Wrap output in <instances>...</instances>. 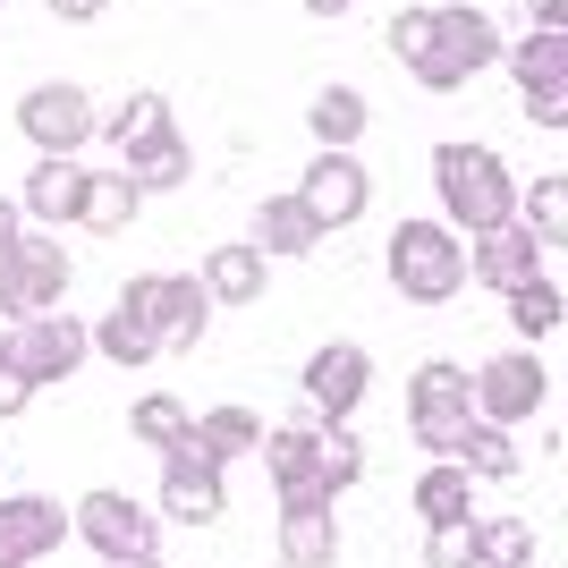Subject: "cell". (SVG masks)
<instances>
[{
  "instance_id": "6da1fadb",
  "label": "cell",
  "mask_w": 568,
  "mask_h": 568,
  "mask_svg": "<svg viewBox=\"0 0 568 568\" xmlns=\"http://www.w3.org/2000/svg\"><path fill=\"white\" fill-rule=\"evenodd\" d=\"M390 51L399 69L425 85V94H458L475 69L500 60V26L475 9V0H425V9H399L390 18Z\"/></svg>"
},
{
  "instance_id": "7a4b0ae2",
  "label": "cell",
  "mask_w": 568,
  "mask_h": 568,
  "mask_svg": "<svg viewBox=\"0 0 568 568\" xmlns=\"http://www.w3.org/2000/svg\"><path fill=\"white\" fill-rule=\"evenodd\" d=\"M433 195H442V221H450L458 237H475V230H493V221L518 213V170L500 162L493 144L450 136V144H433Z\"/></svg>"
},
{
  "instance_id": "3957f363",
  "label": "cell",
  "mask_w": 568,
  "mask_h": 568,
  "mask_svg": "<svg viewBox=\"0 0 568 568\" xmlns=\"http://www.w3.org/2000/svg\"><path fill=\"white\" fill-rule=\"evenodd\" d=\"M382 263H390V288H399L407 306H450L458 288H467V237L450 221H399L390 246H382Z\"/></svg>"
},
{
  "instance_id": "277c9868",
  "label": "cell",
  "mask_w": 568,
  "mask_h": 568,
  "mask_svg": "<svg viewBox=\"0 0 568 568\" xmlns=\"http://www.w3.org/2000/svg\"><path fill=\"white\" fill-rule=\"evenodd\" d=\"M119 314H136L153 348H204V332H213V297L195 272H136L119 288Z\"/></svg>"
},
{
  "instance_id": "5b68a950",
  "label": "cell",
  "mask_w": 568,
  "mask_h": 568,
  "mask_svg": "<svg viewBox=\"0 0 568 568\" xmlns=\"http://www.w3.org/2000/svg\"><path fill=\"white\" fill-rule=\"evenodd\" d=\"M467 425H475L467 365H450V356L416 365V374H407V433H416V450H425V458H450Z\"/></svg>"
},
{
  "instance_id": "8992f818",
  "label": "cell",
  "mask_w": 568,
  "mask_h": 568,
  "mask_svg": "<svg viewBox=\"0 0 568 568\" xmlns=\"http://www.w3.org/2000/svg\"><path fill=\"white\" fill-rule=\"evenodd\" d=\"M467 399H475L484 425H526V416H544V399H551V365L535 348H500L493 365L467 374Z\"/></svg>"
},
{
  "instance_id": "52a82bcc",
  "label": "cell",
  "mask_w": 568,
  "mask_h": 568,
  "mask_svg": "<svg viewBox=\"0 0 568 568\" xmlns=\"http://www.w3.org/2000/svg\"><path fill=\"white\" fill-rule=\"evenodd\" d=\"M9 306H0V323H26V314H51L60 297H69V281H77V263H69V246L51 230H34L26 221L18 230V246H9Z\"/></svg>"
},
{
  "instance_id": "ba28073f",
  "label": "cell",
  "mask_w": 568,
  "mask_h": 568,
  "mask_svg": "<svg viewBox=\"0 0 568 568\" xmlns=\"http://www.w3.org/2000/svg\"><path fill=\"white\" fill-rule=\"evenodd\" d=\"M297 204H306V221L323 237L332 230H356V221H365V204H374V170L356 162V153H314L306 170H297Z\"/></svg>"
},
{
  "instance_id": "9c48e42d",
  "label": "cell",
  "mask_w": 568,
  "mask_h": 568,
  "mask_svg": "<svg viewBox=\"0 0 568 568\" xmlns=\"http://www.w3.org/2000/svg\"><path fill=\"white\" fill-rule=\"evenodd\" d=\"M18 136L34 144V153H77V144L94 136V94L69 85V77L26 85V94H18Z\"/></svg>"
},
{
  "instance_id": "30bf717a",
  "label": "cell",
  "mask_w": 568,
  "mask_h": 568,
  "mask_svg": "<svg viewBox=\"0 0 568 568\" xmlns=\"http://www.w3.org/2000/svg\"><path fill=\"white\" fill-rule=\"evenodd\" d=\"M85 323H77V314H26V323H9V365H18L26 382H34V390H51V382H69L77 365H85Z\"/></svg>"
},
{
  "instance_id": "8fae6325",
  "label": "cell",
  "mask_w": 568,
  "mask_h": 568,
  "mask_svg": "<svg viewBox=\"0 0 568 568\" xmlns=\"http://www.w3.org/2000/svg\"><path fill=\"white\" fill-rule=\"evenodd\" d=\"M69 535L94 544L102 560H144V551L162 544V518H153L144 500H128V493H85L69 509Z\"/></svg>"
},
{
  "instance_id": "7c38bea8",
  "label": "cell",
  "mask_w": 568,
  "mask_h": 568,
  "mask_svg": "<svg viewBox=\"0 0 568 568\" xmlns=\"http://www.w3.org/2000/svg\"><path fill=\"white\" fill-rule=\"evenodd\" d=\"M365 390H374V356L356 348V339H323V348L306 356V407H314V425H356Z\"/></svg>"
},
{
  "instance_id": "4fadbf2b",
  "label": "cell",
  "mask_w": 568,
  "mask_h": 568,
  "mask_svg": "<svg viewBox=\"0 0 568 568\" xmlns=\"http://www.w3.org/2000/svg\"><path fill=\"white\" fill-rule=\"evenodd\" d=\"M263 467H272V500H332L323 484V425H263Z\"/></svg>"
},
{
  "instance_id": "5bb4252c",
  "label": "cell",
  "mask_w": 568,
  "mask_h": 568,
  "mask_svg": "<svg viewBox=\"0 0 568 568\" xmlns=\"http://www.w3.org/2000/svg\"><path fill=\"white\" fill-rule=\"evenodd\" d=\"M69 544V500L51 493H9L0 500V568H34Z\"/></svg>"
},
{
  "instance_id": "9a60e30c",
  "label": "cell",
  "mask_w": 568,
  "mask_h": 568,
  "mask_svg": "<svg viewBox=\"0 0 568 568\" xmlns=\"http://www.w3.org/2000/svg\"><path fill=\"white\" fill-rule=\"evenodd\" d=\"M221 509H230V467H213L204 450L162 458V509H153V518H170V526H213Z\"/></svg>"
},
{
  "instance_id": "2e32d148",
  "label": "cell",
  "mask_w": 568,
  "mask_h": 568,
  "mask_svg": "<svg viewBox=\"0 0 568 568\" xmlns=\"http://www.w3.org/2000/svg\"><path fill=\"white\" fill-rule=\"evenodd\" d=\"M526 272H544V246H535V237L518 230V221H493V230H475L467 237V281L475 288H518Z\"/></svg>"
},
{
  "instance_id": "e0dca14e",
  "label": "cell",
  "mask_w": 568,
  "mask_h": 568,
  "mask_svg": "<svg viewBox=\"0 0 568 568\" xmlns=\"http://www.w3.org/2000/svg\"><path fill=\"white\" fill-rule=\"evenodd\" d=\"M119 153H128L119 170H128L144 195H170V187H187V179H195V153H187V136H179V119H170V111L153 119L136 144H119Z\"/></svg>"
},
{
  "instance_id": "ac0fdd59",
  "label": "cell",
  "mask_w": 568,
  "mask_h": 568,
  "mask_svg": "<svg viewBox=\"0 0 568 568\" xmlns=\"http://www.w3.org/2000/svg\"><path fill=\"white\" fill-rule=\"evenodd\" d=\"M77 204H85V162L77 153H43L34 179H26V195H18V213L34 230H77Z\"/></svg>"
},
{
  "instance_id": "d6986e66",
  "label": "cell",
  "mask_w": 568,
  "mask_h": 568,
  "mask_svg": "<svg viewBox=\"0 0 568 568\" xmlns=\"http://www.w3.org/2000/svg\"><path fill=\"white\" fill-rule=\"evenodd\" d=\"M281 568H332L339 560V518H332V500H288L281 509Z\"/></svg>"
},
{
  "instance_id": "ffe728a7",
  "label": "cell",
  "mask_w": 568,
  "mask_h": 568,
  "mask_svg": "<svg viewBox=\"0 0 568 568\" xmlns=\"http://www.w3.org/2000/svg\"><path fill=\"white\" fill-rule=\"evenodd\" d=\"M246 246H255L263 263H306L314 246H323V230L306 221L297 195H263V204H255V237H246Z\"/></svg>"
},
{
  "instance_id": "44dd1931",
  "label": "cell",
  "mask_w": 568,
  "mask_h": 568,
  "mask_svg": "<svg viewBox=\"0 0 568 568\" xmlns=\"http://www.w3.org/2000/svg\"><path fill=\"white\" fill-rule=\"evenodd\" d=\"M195 281H204V297H213V306H255L263 288H272V263H263L246 237H230V246H213V255H204V272H195Z\"/></svg>"
},
{
  "instance_id": "7402d4cb",
  "label": "cell",
  "mask_w": 568,
  "mask_h": 568,
  "mask_svg": "<svg viewBox=\"0 0 568 568\" xmlns=\"http://www.w3.org/2000/svg\"><path fill=\"white\" fill-rule=\"evenodd\" d=\"M136 213H144V187L128 179V170H85V204H77V230L119 237V230H136Z\"/></svg>"
},
{
  "instance_id": "603a6c76",
  "label": "cell",
  "mask_w": 568,
  "mask_h": 568,
  "mask_svg": "<svg viewBox=\"0 0 568 568\" xmlns=\"http://www.w3.org/2000/svg\"><path fill=\"white\" fill-rule=\"evenodd\" d=\"M128 433H136L144 450L179 458V450H195V407L170 399V390H144V399H128Z\"/></svg>"
},
{
  "instance_id": "cb8c5ba5",
  "label": "cell",
  "mask_w": 568,
  "mask_h": 568,
  "mask_svg": "<svg viewBox=\"0 0 568 568\" xmlns=\"http://www.w3.org/2000/svg\"><path fill=\"white\" fill-rule=\"evenodd\" d=\"M365 128H374V102L356 94V85H323L306 102V136H323V153H356Z\"/></svg>"
},
{
  "instance_id": "d4e9b609",
  "label": "cell",
  "mask_w": 568,
  "mask_h": 568,
  "mask_svg": "<svg viewBox=\"0 0 568 568\" xmlns=\"http://www.w3.org/2000/svg\"><path fill=\"white\" fill-rule=\"evenodd\" d=\"M416 518L425 526H467L475 518V475L458 467V458H425V475H416Z\"/></svg>"
},
{
  "instance_id": "484cf974",
  "label": "cell",
  "mask_w": 568,
  "mask_h": 568,
  "mask_svg": "<svg viewBox=\"0 0 568 568\" xmlns=\"http://www.w3.org/2000/svg\"><path fill=\"white\" fill-rule=\"evenodd\" d=\"M255 442H263V416H255V407H230V399H221V407H195V450L213 458V467H237Z\"/></svg>"
},
{
  "instance_id": "4316f807",
  "label": "cell",
  "mask_w": 568,
  "mask_h": 568,
  "mask_svg": "<svg viewBox=\"0 0 568 568\" xmlns=\"http://www.w3.org/2000/svg\"><path fill=\"white\" fill-rule=\"evenodd\" d=\"M500 60H509V85L518 94H544V85H568V34H518V43H500Z\"/></svg>"
},
{
  "instance_id": "83f0119b",
  "label": "cell",
  "mask_w": 568,
  "mask_h": 568,
  "mask_svg": "<svg viewBox=\"0 0 568 568\" xmlns=\"http://www.w3.org/2000/svg\"><path fill=\"white\" fill-rule=\"evenodd\" d=\"M450 458L475 475V484H509V475L526 467V458H518V433H509V425H484V416L458 433V450H450Z\"/></svg>"
},
{
  "instance_id": "f1b7e54d",
  "label": "cell",
  "mask_w": 568,
  "mask_h": 568,
  "mask_svg": "<svg viewBox=\"0 0 568 568\" xmlns=\"http://www.w3.org/2000/svg\"><path fill=\"white\" fill-rule=\"evenodd\" d=\"M500 297H509V332H518V339H551V332H560V314H568V297H560L551 272H526V281L500 288Z\"/></svg>"
},
{
  "instance_id": "f546056e",
  "label": "cell",
  "mask_w": 568,
  "mask_h": 568,
  "mask_svg": "<svg viewBox=\"0 0 568 568\" xmlns=\"http://www.w3.org/2000/svg\"><path fill=\"white\" fill-rule=\"evenodd\" d=\"M509 221H518L544 255L568 246V179H535V187H518V213H509Z\"/></svg>"
},
{
  "instance_id": "4dcf8cb0",
  "label": "cell",
  "mask_w": 568,
  "mask_h": 568,
  "mask_svg": "<svg viewBox=\"0 0 568 568\" xmlns=\"http://www.w3.org/2000/svg\"><path fill=\"white\" fill-rule=\"evenodd\" d=\"M85 348H94L102 365H128V374H144V365L162 356V348H153V332H144L136 314H119V306L102 314V323H85Z\"/></svg>"
},
{
  "instance_id": "1f68e13d",
  "label": "cell",
  "mask_w": 568,
  "mask_h": 568,
  "mask_svg": "<svg viewBox=\"0 0 568 568\" xmlns=\"http://www.w3.org/2000/svg\"><path fill=\"white\" fill-rule=\"evenodd\" d=\"M475 568H535V526L526 518H475Z\"/></svg>"
},
{
  "instance_id": "d6a6232c",
  "label": "cell",
  "mask_w": 568,
  "mask_h": 568,
  "mask_svg": "<svg viewBox=\"0 0 568 568\" xmlns=\"http://www.w3.org/2000/svg\"><path fill=\"white\" fill-rule=\"evenodd\" d=\"M323 484H332V500L348 493V484H365V442H356V425H323Z\"/></svg>"
},
{
  "instance_id": "836d02e7",
  "label": "cell",
  "mask_w": 568,
  "mask_h": 568,
  "mask_svg": "<svg viewBox=\"0 0 568 568\" xmlns=\"http://www.w3.org/2000/svg\"><path fill=\"white\" fill-rule=\"evenodd\" d=\"M162 111H170L162 94H128V102H119L111 119H94V136H102V144H136V136H144V128H153Z\"/></svg>"
},
{
  "instance_id": "e575fe53",
  "label": "cell",
  "mask_w": 568,
  "mask_h": 568,
  "mask_svg": "<svg viewBox=\"0 0 568 568\" xmlns=\"http://www.w3.org/2000/svg\"><path fill=\"white\" fill-rule=\"evenodd\" d=\"M467 526H425V568H475V535Z\"/></svg>"
},
{
  "instance_id": "d590c367",
  "label": "cell",
  "mask_w": 568,
  "mask_h": 568,
  "mask_svg": "<svg viewBox=\"0 0 568 568\" xmlns=\"http://www.w3.org/2000/svg\"><path fill=\"white\" fill-rule=\"evenodd\" d=\"M526 119H535V128H568V85H544V94H526Z\"/></svg>"
},
{
  "instance_id": "8d00e7d4",
  "label": "cell",
  "mask_w": 568,
  "mask_h": 568,
  "mask_svg": "<svg viewBox=\"0 0 568 568\" xmlns=\"http://www.w3.org/2000/svg\"><path fill=\"white\" fill-rule=\"evenodd\" d=\"M26 407H34V382H26L18 365L0 356V416H26Z\"/></svg>"
},
{
  "instance_id": "74e56055",
  "label": "cell",
  "mask_w": 568,
  "mask_h": 568,
  "mask_svg": "<svg viewBox=\"0 0 568 568\" xmlns=\"http://www.w3.org/2000/svg\"><path fill=\"white\" fill-rule=\"evenodd\" d=\"M102 9H111V0H51V18H60V26H94Z\"/></svg>"
},
{
  "instance_id": "f35d334b",
  "label": "cell",
  "mask_w": 568,
  "mask_h": 568,
  "mask_svg": "<svg viewBox=\"0 0 568 568\" xmlns=\"http://www.w3.org/2000/svg\"><path fill=\"white\" fill-rule=\"evenodd\" d=\"M18 230H26V213H18V195H0V255L18 246Z\"/></svg>"
},
{
  "instance_id": "ab89813d",
  "label": "cell",
  "mask_w": 568,
  "mask_h": 568,
  "mask_svg": "<svg viewBox=\"0 0 568 568\" xmlns=\"http://www.w3.org/2000/svg\"><path fill=\"white\" fill-rule=\"evenodd\" d=\"M535 26H544V34H568V0H535Z\"/></svg>"
},
{
  "instance_id": "60d3db41",
  "label": "cell",
  "mask_w": 568,
  "mask_h": 568,
  "mask_svg": "<svg viewBox=\"0 0 568 568\" xmlns=\"http://www.w3.org/2000/svg\"><path fill=\"white\" fill-rule=\"evenodd\" d=\"M356 0H306V18H348Z\"/></svg>"
},
{
  "instance_id": "b9f144b4",
  "label": "cell",
  "mask_w": 568,
  "mask_h": 568,
  "mask_svg": "<svg viewBox=\"0 0 568 568\" xmlns=\"http://www.w3.org/2000/svg\"><path fill=\"white\" fill-rule=\"evenodd\" d=\"M111 568H162V551H144V560H111Z\"/></svg>"
},
{
  "instance_id": "7bdbcfd3",
  "label": "cell",
  "mask_w": 568,
  "mask_h": 568,
  "mask_svg": "<svg viewBox=\"0 0 568 568\" xmlns=\"http://www.w3.org/2000/svg\"><path fill=\"white\" fill-rule=\"evenodd\" d=\"M0 306H9V263H0Z\"/></svg>"
},
{
  "instance_id": "ee69618b",
  "label": "cell",
  "mask_w": 568,
  "mask_h": 568,
  "mask_svg": "<svg viewBox=\"0 0 568 568\" xmlns=\"http://www.w3.org/2000/svg\"><path fill=\"white\" fill-rule=\"evenodd\" d=\"M0 356H9V323H0Z\"/></svg>"
}]
</instances>
